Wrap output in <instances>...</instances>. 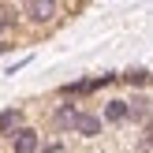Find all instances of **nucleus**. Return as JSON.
Listing matches in <instances>:
<instances>
[{
    "instance_id": "f257e3e1",
    "label": "nucleus",
    "mask_w": 153,
    "mask_h": 153,
    "mask_svg": "<svg viewBox=\"0 0 153 153\" xmlns=\"http://www.w3.org/2000/svg\"><path fill=\"white\" fill-rule=\"evenodd\" d=\"M7 142H11V153H37L41 149V134H37L34 127H19Z\"/></svg>"
},
{
    "instance_id": "f03ea898",
    "label": "nucleus",
    "mask_w": 153,
    "mask_h": 153,
    "mask_svg": "<svg viewBox=\"0 0 153 153\" xmlns=\"http://www.w3.org/2000/svg\"><path fill=\"white\" fill-rule=\"evenodd\" d=\"M19 11L26 15L30 22H52V15H56L60 7L52 4V0H26V4H22Z\"/></svg>"
},
{
    "instance_id": "7ed1b4c3",
    "label": "nucleus",
    "mask_w": 153,
    "mask_h": 153,
    "mask_svg": "<svg viewBox=\"0 0 153 153\" xmlns=\"http://www.w3.org/2000/svg\"><path fill=\"white\" fill-rule=\"evenodd\" d=\"M71 131H79V134H86V138H94V134H101V116L75 108V116H71Z\"/></svg>"
},
{
    "instance_id": "20e7f679",
    "label": "nucleus",
    "mask_w": 153,
    "mask_h": 153,
    "mask_svg": "<svg viewBox=\"0 0 153 153\" xmlns=\"http://www.w3.org/2000/svg\"><path fill=\"white\" fill-rule=\"evenodd\" d=\"M105 120H108V123H127V101L123 97H112V101H105Z\"/></svg>"
},
{
    "instance_id": "39448f33",
    "label": "nucleus",
    "mask_w": 153,
    "mask_h": 153,
    "mask_svg": "<svg viewBox=\"0 0 153 153\" xmlns=\"http://www.w3.org/2000/svg\"><path fill=\"white\" fill-rule=\"evenodd\" d=\"M19 127H22V112L19 108H4L0 112V134H4V138H11Z\"/></svg>"
},
{
    "instance_id": "423d86ee",
    "label": "nucleus",
    "mask_w": 153,
    "mask_h": 153,
    "mask_svg": "<svg viewBox=\"0 0 153 153\" xmlns=\"http://www.w3.org/2000/svg\"><path fill=\"white\" fill-rule=\"evenodd\" d=\"M127 116L138 120V123H146V120H149V97H146V94H138L134 101H127Z\"/></svg>"
},
{
    "instance_id": "0eeeda50",
    "label": "nucleus",
    "mask_w": 153,
    "mask_h": 153,
    "mask_svg": "<svg viewBox=\"0 0 153 153\" xmlns=\"http://www.w3.org/2000/svg\"><path fill=\"white\" fill-rule=\"evenodd\" d=\"M116 79H123L127 86H146V82H149V71H146V67H138V71H127V75H116Z\"/></svg>"
},
{
    "instance_id": "6e6552de",
    "label": "nucleus",
    "mask_w": 153,
    "mask_h": 153,
    "mask_svg": "<svg viewBox=\"0 0 153 153\" xmlns=\"http://www.w3.org/2000/svg\"><path fill=\"white\" fill-rule=\"evenodd\" d=\"M15 19H19V7H0V30H7V26H15Z\"/></svg>"
},
{
    "instance_id": "1a4fd4ad",
    "label": "nucleus",
    "mask_w": 153,
    "mask_h": 153,
    "mask_svg": "<svg viewBox=\"0 0 153 153\" xmlns=\"http://www.w3.org/2000/svg\"><path fill=\"white\" fill-rule=\"evenodd\" d=\"M11 49H15L11 41H0V56H4V52H11Z\"/></svg>"
}]
</instances>
